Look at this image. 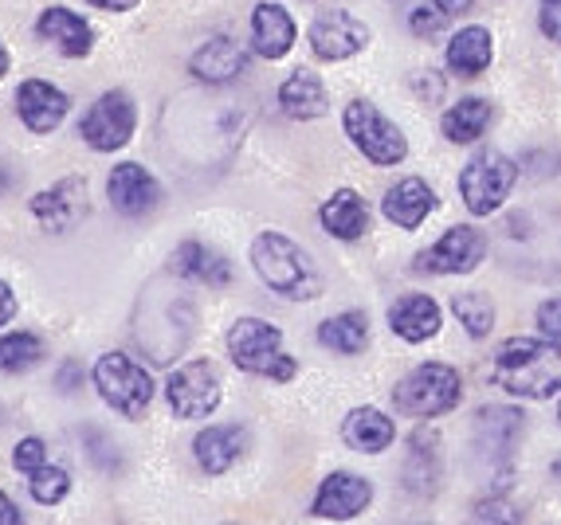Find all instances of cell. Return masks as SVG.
Wrapping results in <instances>:
<instances>
[{
    "instance_id": "cell-1",
    "label": "cell",
    "mask_w": 561,
    "mask_h": 525,
    "mask_svg": "<svg viewBox=\"0 0 561 525\" xmlns=\"http://www.w3.org/2000/svg\"><path fill=\"white\" fill-rule=\"evenodd\" d=\"M178 275H158L141 291L134 310V346L150 357L153 365H169L178 353H185L197 334V302L185 287H178Z\"/></svg>"
},
{
    "instance_id": "cell-2",
    "label": "cell",
    "mask_w": 561,
    "mask_h": 525,
    "mask_svg": "<svg viewBox=\"0 0 561 525\" xmlns=\"http://www.w3.org/2000/svg\"><path fill=\"white\" fill-rule=\"evenodd\" d=\"M499 255L523 279H561V208H515L499 224Z\"/></svg>"
},
{
    "instance_id": "cell-3",
    "label": "cell",
    "mask_w": 561,
    "mask_h": 525,
    "mask_svg": "<svg viewBox=\"0 0 561 525\" xmlns=\"http://www.w3.org/2000/svg\"><path fill=\"white\" fill-rule=\"evenodd\" d=\"M491 385L518 400H553L561 396V341L506 338L491 357Z\"/></svg>"
},
{
    "instance_id": "cell-4",
    "label": "cell",
    "mask_w": 561,
    "mask_h": 525,
    "mask_svg": "<svg viewBox=\"0 0 561 525\" xmlns=\"http://www.w3.org/2000/svg\"><path fill=\"white\" fill-rule=\"evenodd\" d=\"M252 267L267 291H275L279 299H290V302H314V299H322V287H327L307 247L295 244V240L283 232L255 235Z\"/></svg>"
},
{
    "instance_id": "cell-5",
    "label": "cell",
    "mask_w": 561,
    "mask_h": 525,
    "mask_svg": "<svg viewBox=\"0 0 561 525\" xmlns=\"http://www.w3.org/2000/svg\"><path fill=\"white\" fill-rule=\"evenodd\" d=\"M526 435V412L515 404H483L471 423V451L483 475L499 490H511V470H515V451Z\"/></svg>"
},
{
    "instance_id": "cell-6",
    "label": "cell",
    "mask_w": 561,
    "mask_h": 525,
    "mask_svg": "<svg viewBox=\"0 0 561 525\" xmlns=\"http://www.w3.org/2000/svg\"><path fill=\"white\" fill-rule=\"evenodd\" d=\"M463 400V376L448 361H421L393 385V408L409 420H436Z\"/></svg>"
},
{
    "instance_id": "cell-7",
    "label": "cell",
    "mask_w": 561,
    "mask_h": 525,
    "mask_svg": "<svg viewBox=\"0 0 561 525\" xmlns=\"http://www.w3.org/2000/svg\"><path fill=\"white\" fill-rule=\"evenodd\" d=\"M228 357L240 373L267 376V381H295L299 361L290 353H283V329L263 318H236L228 329Z\"/></svg>"
},
{
    "instance_id": "cell-8",
    "label": "cell",
    "mask_w": 561,
    "mask_h": 525,
    "mask_svg": "<svg viewBox=\"0 0 561 525\" xmlns=\"http://www.w3.org/2000/svg\"><path fill=\"white\" fill-rule=\"evenodd\" d=\"M518 173H523L518 161H511L503 150L483 145V150L471 153L468 165L459 170V180H456L459 200H463V208H468L476 220L495 217L499 208L511 200V192H515Z\"/></svg>"
},
{
    "instance_id": "cell-9",
    "label": "cell",
    "mask_w": 561,
    "mask_h": 525,
    "mask_svg": "<svg viewBox=\"0 0 561 525\" xmlns=\"http://www.w3.org/2000/svg\"><path fill=\"white\" fill-rule=\"evenodd\" d=\"M342 130H346L350 145L362 153L369 165L377 170H397L409 158V138H404L401 126L389 118L377 103L369 98H354L342 110Z\"/></svg>"
},
{
    "instance_id": "cell-10",
    "label": "cell",
    "mask_w": 561,
    "mask_h": 525,
    "mask_svg": "<svg viewBox=\"0 0 561 525\" xmlns=\"http://www.w3.org/2000/svg\"><path fill=\"white\" fill-rule=\"evenodd\" d=\"M94 388L106 400V408L122 416V420H141L153 400V376L146 365H138L126 353H103L94 361L91 373Z\"/></svg>"
},
{
    "instance_id": "cell-11",
    "label": "cell",
    "mask_w": 561,
    "mask_h": 525,
    "mask_svg": "<svg viewBox=\"0 0 561 525\" xmlns=\"http://www.w3.org/2000/svg\"><path fill=\"white\" fill-rule=\"evenodd\" d=\"M165 400L178 420H208L225 400L220 369L213 361H205V357L178 365L165 381Z\"/></svg>"
},
{
    "instance_id": "cell-12",
    "label": "cell",
    "mask_w": 561,
    "mask_h": 525,
    "mask_svg": "<svg viewBox=\"0 0 561 525\" xmlns=\"http://www.w3.org/2000/svg\"><path fill=\"white\" fill-rule=\"evenodd\" d=\"M134 130H138V106L126 91L99 94L79 118V138L99 153H114L122 145H130Z\"/></svg>"
},
{
    "instance_id": "cell-13",
    "label": "cell",
    "mask_w": 561,
    "mask_h": 525,
    "mask_svg": "<svg viewBox=\"0 0 561 525\" xmlns=\"http://www.w3.org/2000/svg\"><path fill=\"white\" fill-rule=\"evenodd\" d=\"M491 252V240L486 232H479L476 224H456L436 240L432 247L416 252L412 259V271L421 275H471L479 271V262Z\"/></svg>"
},
{
    "instance_id": "cell-14",
    "label": "cell",
    "mask_w": 561,
    "mask_h": 525,
    "mask_svg": "<svg viewBox=\"0 0 561 525\" xmlns=\"http://www.w3.org/2000/svg\"><path fill=\"white\" fill-rule=\"evenodd\" d=\"M374 39V28L350 9H327L310 20L307 44L319 63H346V59L362 56Z\"/></svg>"
},
{
    "instance_id": "cell-15",
    "label": "cell",
    "mask_w": 561,
    "mask_h": 525,
    "mask_svg": "<svg viewBox=\"0 0 561 525\" xmlns=\"http://www.w3.org/2000/svg\"><path fill=\"white\" fill-rule=\"evenodd\" d=\"M87 212H91V197H87L83 177H64L32 197V217L39 220L44 232H56V235L76 232L87 220Z\"/></svg>"
},
{
    "instance_id": "cell-16",
    "label": "cell",
    "mask_w": 561,
    "mask_h": 525,
    "mask_svg": "<svg viewBox=\"0 0 561 525\" xmlns=\"http://www.w3.org/2000/svg\"><path fill=\"white\" fill-rule=\"evenodd\" d=\"M401 482L412 498H432L444 482V440L436 428H416L404 443Z\"/></svg>"
},
{
    "instance_id": "cell-17",
    "label": "cell",
    "mask_w": 561,
    "mask_h": 525,
    "mask_svg": "<svg viewBox=\"0 0 561 525\" xmlns=\"http://www.w3.org/2000/svg\"><path fill=\"white\" fill-rule=\"evenodd\" d=\"M374 502V482L354 475V470H334L327 475L310 502V517H330V522H350V517L365 514Z\"/></svg>"
},
{
    "instance_id": "cell-18",
    "label": "cell",
    "mask_w": 561,
    "mask_h": 525,
    "mask_svg": "<svg viewBox=\"0 0 561 525\" xmlns=\"http://www.w3.org/2000/svg\"><path fill=\"white\" fill-rule=\"evenodd\" d=\"M106 197H111V208L122 212V217H150L153 208L161 205V185L150 170H141L138 161H122L114 165L111 177H106Z\"/></svg>"
},
{
    "instance_id": "cell-19",
    "label": "cell",
    "mask_w": 561,
    "mask_h": 525,
    "mask_svg": "<svg viewBox=\"0 0 561 525\" xmlns=\"http://www.w3.org/2000/svg\"><path fill=\"white\" fill-rule=\"evenodd\" d=\"M248 63H252V56H248V47L236 44L232 36H208L205 44L188 56V71H193V79L197 83H208V86H228L236 83L240 75H248Z\"/></svg>"
},
{
    "instance_id": "cell-20",
    "label": "cell",
    "mask_w": 561,
    "mask_h": 525,
    "mask_svg": "<svg viewBox=\"0 0 561 525\" xmlns=\"http://www.w3.org/2000/svg\"><path fill=\"white\" fill-rule=\"evenodd\" d=\"M495 63V36L483 24H463L444 44V67L456 79H479Z\"/></svg>"
},
{
    "instance_id": "cell-21",
    "label": "cell",
    "mask_w": 561,
    "mask_h": 525,
    "mask_svg": "<svg viewBox=\"0 0 561 525\" xmlns=\"http://www.w3.org/2000/svg\"><path fill=\"white\" fill-rule=\"evenodd\" d=\"M436 188L428 185L424 177H401L397 185L385 188V200H381V212L385 220L401 232H416L424 220L436 212Z\"/></svg>"
},
{
    "instance_id": "cell-22",
    "label": "cell",
    "mask_w": 561,
    "mask_h": 525,
    "mask_svg": "<svg viewBox=\"0 0 561 525\" xmlns=\"http://www.w3.org/2000/svg\"><path fill=\"white\" fill-rule=\"evenodd\" d=\"M295 39H299L295 16L283 9L279 0H260V4L252 9V51L255 56L279 63V59L290 56Z\"/></svg>"
},
{
    "instance_id": "cell-23",
    "label": "cell",
    "mask_w": 561,
    "mask_h": 525,
    "mask_svg": "<svg viewBox=\"0 0 561 525\" xmlns=\"http://www.w3.org/2000/svg\"><path fill=\"white\" fill-rule=\"evenodd\" d=\"M71 98L59 86H51L47 79H24L16 91V114L20 122L28 126L32 133H51L64 126Z\"/></svg>"
},
{
    "instance_id": "cell-24",
    "label": "cell",
    "mask_w": 561,
    "mask_h": 525,
    "mask_svg": "<svg viewBox=\"0 0 561 525\" xmlns=\"http://www.w3.org/2000/svg\"><path fill=\"white\" fill-rule=\"evenodd\" d=\"M385 318H389V329H393L401 341H409V346H424V341H432L436 334H440L444 310L432 294L412 291V294H401V299L389 306Z\"/></svg>"
},
{
    "instance_id": "cell-25",
    "label": "cell",
    "mask_w": 561,
    "mask_h": 525,
    "mask_svg": "<svg viewBox=\"0 0 561 525\" xmlns=\"http://www.w3.org/2000/svg\"><path fill=\"white\" fill-rule=\"evenodd\" d=\"M36 32L44 44H51L67 59H87L94 51V28L79 12L64 9V4H51V9L39 12Z\"/></svg>"
},
{
    "instance_id": "cell-26",
    "label": "cell",
    "mask_w": 561,
    "mask_h": 525,
    "mask_svg": "<svg viewBox=\"0 0 561 525\" xmlns=\"http://www.w3.org/2000/svg\"><path fill=\"white\" fill-rule=\"evenodd\" d=\"M279 110L295 122H314L322 114H330V91L310 67H299V71H290L287 79L279 83Z\"/></svg>"
},
{
    "instance_id": "cell-27",
    "label": "cell",
    "mask_w": 561,
    "mask_h": 525,
    "mask_svg": "<svg viewBox=\"0 0 561 525\" xmlns=\"http://www.w3.org/2000/svg\"><path fill=\"white\" fill-rule=\"evenodd\" d=\"M169 271L185 282H205L213 291H225L228 282H232V262L216 252V247L201 244V240H185L173 252V259H169Z\"/></svg>"
},
{
    "instance_id": "cell-28",
    "label": "cell",
    "mask_w": 561,
    "mask_h": 525,
    "mask_svg": "<svg viewBox=\"0 0 561 525\" xmlns=\"http://www.w3.org/2000/svg\"><path fill=\"white\" fill-rule=\"evenodd\" d=\"M319 224L322 232L342 240V244H354L369 232V205L357 188H334L319 208Z\"/></svg>"
},
{
    "instance_id": "cell-29",
    "label": "cell",
    "mask_w": 561,
    "mask_h": 525,
    "mask_svg": "<svg viewBox=\"0 0 561 525\" xmlns=\"http://www.w3.org/2000/svg\"><path fill=\"white\" fill-rule=\"evenodd\" d=\"M491 122H495V103L483 94H468L440 114V133L451 145H476L491 130Z\"/></svg>"
},
{
    "instance_id": "cell-30",
    "label": "cell",
    "mask_w": 561,
    "mask_h": 525,
    "mask_svg": "<svg viewBox=\"0 0 561 525\" xmlns=\"http://www.w3.org/2000/svg\"><path fill=\"white\" fill-rule=\"evenodd\" d=\"M342 440L357 455H381V451L393 447L397 440V423L381 412V408H350L346 420H342Z\"/></svg>"
},
{
    "instance_id": "cell-31",
    "label": "cell",
    "mask_w": 561,
    "mask_h": 525,
    "mask_svg": "<svg viewBox=\"0 0 561 525\" xmlns=\"http://www.w3.org/2000/svg\"><path fill=\"white\" fill-rule=\"evenodd\" d=\"M243 447H248V432L240 423H208L193 440V455H197L201 470H208V475H225L243 455Z\"/></svg>"
},
{
    "instance_id": "cell-32",
    "label": "cell",
    "mask_w": 561,
    "mask_h": 525,
    "mask_svg": "<svg viewBox=\"0 0 561 525\" xmlns=\"http://www.w3.org/2000/svg\"><path fill=\"white\" fill-rule=\"evenodd\" d=\"M319 346L337 357H357L369 349V314L365 310H346L319 326Z\"/></svg>"
},
{
    "instance_id": "cell-33",
    "label": "cell",
    "mask_w": 561,
    "mask_h": 525,
    "mask_svg": "<svg viewBox=\"0 0 561 525\" xmlns=\"http://www.w3.org/2000/svg\"><path fill=\"white\" fill-rule=\"evenodd\" d=\"M47 357V341L32 329H12L0 338V373H28Z\"/></svg>"
},
{
    "instance_id": "cell-34",
    "label": "cell",
    "mask_w": 561,
    "mask_h": 525,
    "mask_svg": "<svg viewBox=\"0 0 561 525\" xmlns=\"http://www.w3.org/2000/svg\"><path fill=\"white\" fill-rule=\"evenodd\" d=\"M451 314L459 318V326H463V334H468L471 341L491 338V329H495V302L479 291L451 294Z\"/></svg>"
},
{
    "instance_id": "cell-35",
    "label": "cell",
    "mask_w": 561,
    "mask_h": 525,
    "mask_svg": "<svg viewBox=\"0 0 561 525\" xmlns=\"http://www.w3.org/2000/svg\"><path fill=\"white\" fill-rule=\"evenodd\" d=\"M471 525H523V510L511 502L506 490H491L471 510Z\"/></svg>"
},
{
    "instance_id": "cell-36",
    "label": "cell",
    "mask_w": 561,
    "mask_h": 525,
    "mask_svg": "<svg viewBox=\"0 0 561 525\" xmlns=\"http://www.w3.org/2000/svg\"><path fill=\"white\" fill-rule=\"evenodd\" d=\"M28 494L36 498L39 506H59L71 494V475L64 467H39L36 475H28Z\"/></svg>"
},
{
    "instance_id": "cell-37",
    "label": "cell",
    "mask_w": 561,
    "mask_h": 525,
    "mask_svg": "<svg viewBox=\"0 0 561 525\" xmlns=\"http://www.w3.org/2000/svg\"><path fill=\"white\" fill-rule=\"evenodd\" d=\"M451 24V16H444L436 4H416V9H409V32L416 39H436L444 36Z\"/></svg>"
},
{
    "instance_id": "cell-38",
    "label": "cell",
    "mask_w": 561,
    "mask_h": 525,
    "mask_svg": "<svg viewBox=\"0 0 561 525\" xmlns=\"http://www.w3.org/2000/svg\"><path fill=\"white\" fill-rule=\"evenodd\" d=\"M12 467L20 475H36L39 467H47V443L39 435H24V440L12 447Z\"/></svg>"
},
{
    "instance_id": "cell-39",
    "label": "cell",
    "mask_w": 561,
    "mask_h": 525,
    "mask_svg": "<svg viewBox=\"0 0 561 525\" xmlns=\"http://www.w3.org/2000/svg\"><path fill=\"white\" fill-rule=\"evenodd\" d=\"M409 91L421 98L424 106H436V103H444V94H448V79L440 75V71H412L409 75Z\"/></svg>"
},
{
    "instance_id": "cell-40",
    "label": "cell",
    "mask_w": 561,
    "mask_h": 525,
    "mask_svg": "<svg viewBox=\"0 0 561 525\" xmlns=\"http://www.w3.org/2000/svg\"><path fill=\"white\" fill-rule=\"evenodd\" d=\"M534 326H538L542 338L561 341V294H550L546 302H538V310H534Z\"/></svg>"
},
{
    "instance_id": "cell-41",
    "label": "cell",
    "mask_w": 561,
    "mask_h": 525,
    "mask_svg": "<svg viewBox=\"0 0 561 525\" xmlns=\"http://www.w3.org/2000/svg\"><path fill=\"white\" fill-rule=\"evenodd\" d=\"M538 32L550 44H561V0H538Z\"/></svg>"
},
{
    "instance_id": "cell-42",
    "label": "cell",
    "mask_w": 561,
    "mask_h": 525,
    "mask_svg": "<svg viewBox=\"0 0 561 525\" xmlns=\"http://www.w3.org/2000/svg\"><path fill=\"white\" fill-rule=\"evenodd\" d=\"M56 385H59V393H76V388H83V365H79V361H64L56 373Z\"/></svg>"
},
{
    "instance_id": "cell-43",
    "label": "cell",
    "mask_w": 561,
    "mask_h": 525,
    "mask_svg": "<svg viewBox=\"0 0 561 525\" xmlns=\"http://www.w3.org/2000/svg\"><path fill=\"white\" fill-rule=\"evenodd\" d=\"M16 310H20L16 294H12V287H9V282L0 279V326H9V322L16 318Z\"/></svg>"
},
{
    "instance_id": "cell-44",
    "label": "cell",
    "mask_w": 561,
    "mask_h": 525,
    "mask_svg": "<svg viewBox=\"0 0 561 525\" xmlns=\"http://www.w3.org/2000/svg\"><path fill=\"white\" fill-rule=\"evenodd\" d=\"M428 4H436L444 16H468L476 9V0H428Z\"/></svg>"
},
{
    "instance_id": "cell-45",
    "label": "cell",
    "mask_w": 561,
    "mask_h": 525,
    "mask_svg": "<svg viewBox=\"0 0 561 525\" xmlns=\"http://www.w3.org/2000/svg\"><path fill=\"white\" fill-rule=\"evenodd\" d=\"M0 525H24V514H20L9 494H0Z\"/></svg>"
},
{
    "instance_id": "cell-46",
    "label": "cell",
    "mask_w": 561,
    "mask_h": 525,
    "mask_svg": "<svg viewBox=\"0 0 561 525\" xmlns=\"http://www.w3.org/2000/svg\"><path fill=\"white\" fill-rule=\"evenodd\" d=\"M87 4L99 12H130V9H138L141 0H87Z\"/></svg>"
},
{
    "instance_id": "cell-47",
    "label": "cell",
    "mask_w": 561,
    "mask_h": 525,
    "mask_svg": "<svg viewBox=\"0 0 561 525\" xmlns=\"http://www.w3.org/2000/svg\"><path fill=\"white\" fill-rule=\"evenodd\" d=\"M9 67H12V59H9V51H4V44H0V79L9 75Z\"/></svg>"
},
{
    "instance_id": "cell-48",
    "label": "cell",
    "mask_w": 561,
    "mask_h": 525,
    "mask_svg": "<svg viewBox=\"0 0 561 525\" xmlns=\"http://www.w3.org/2000/svg\"><path fill=\"white\" fill-rule=\"evenodd\" d=\"M550 475H553V479L561 482V459H558V463H553V467H550Z\"/></svg>"
},
{
    "instance_id": "cell-49",
    "label": "cell",
    "mask_w": 561,
    "mask_h": 525,
    "mask_svg": "<svg viewBox=\"0 0 561 525\" xmlns=\"http://www.w3.org/2000/svg\"><path fill=\"white\" fill-rule=\"evenodd\" d=\"M558 420H561V400H558Z\"/></svg>"
},
{
    "instance_id": "cell-50",
    "label": "cell",
    "mask_w": 561,
    "mask_h": 525,
    "mask_svg": "<svg viewBox=\"0 0 561 525\" xmlns=\"http://www.w3.org/2000/svg\"><path fill=\"white\" fill-rule=\"evenodd\" d=\"M228 525H232V522H228Z\"/></svg>"
}]
</instances>
